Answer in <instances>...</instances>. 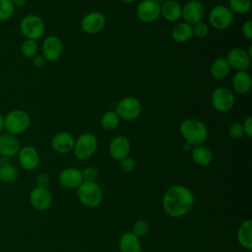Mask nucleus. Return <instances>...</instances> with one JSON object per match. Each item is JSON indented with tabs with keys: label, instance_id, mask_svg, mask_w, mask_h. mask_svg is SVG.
I'll return each mask as SVG.
<instances>
[{
	"label": "nucleus",
	"instance_id": "1",
	"mask_svg": "<svg viewBox=\"0 0 252 252\" xmlns=\"http://www.w3.org/2000/svg\"><path fill=\"white\" fill-rule=\"evenodd\" d=\"M192 191L184 185H173L166 189L162 196L163 211L170 217H183L190 212L194 205Z\"/></svg>",
	"mask_w": 252,
	"mask_h": 252
},
{
	"label": "nucleus",
	"instance_id": "2",
	"mask_svg": "<svg viewBox=\"0 0 252 252\" xmlns=\"http://www.w3.org/2000/svg\"><path fill=\"white\" fill-rule=\"evenodd\" d=\"M179 131L185 142L192 147L203 145L208 138V128L204 122L195 118H188L181 122Z\"/></svg>",
	"mask_w": 252,
	"mask_h": 252
},
{
	"label": "nucleus",
	"instance_id": "3",
	"mask_svg": "<svg viewBox=\"0 0 252 252\" xmlns=\"http://www.w3.org/2000/svg\"><path fill=\"white\" fill-rule=\"evenodd\" d=\"M31 125L30 114L23 109H12L4 116V128L7 133L19 135L26 132Z\"/></svg>",
	"mask_w": 252,
	"mask_h": 252
},
{
	"label": "nucleus",
	"instance_id": "4",
	"mask_svg": "<svg viewBox=\"0 0 252 252\" xmlns=\"http://www.w3.org/2000/svg\"><path fill=\"white\" fill-rule=\"evenodd\" d=\"M77 196L85 207L95 208L101 203L103 193L95 181H83L77 188Z\"/></svg>",
	"mask_w": 252,
	"mask_h": 252
},
{
	"label": "nucleus",
	"instance_id": "5",
	"mask_svg": "<svg viewBox=\"0 0 252 252\" xmlns=\"http://www.w3.org/2000/svg\"><path fill=\"white\" fill-rule=\"evenodd\" d=\"M20 31L27 39L36 41L43 36L45 32V25L39 16L29 14L21 20Z\"/></svg>",
	"mask_w": 252,
	"mask_h": 252
},
{
	"label": "nucleus",
	"instance_id": "6",
	"mask_svg": "<svg viewBox=\"0 0 252 252\" xmlns=\"http://www.w3.org/2000/svg\"><path fill=\"white\" fill-rule=\"evenodd\" d=\"M97 146L98 142L94 134L83 133L75 140L73 152L78 159L85 160L95 153Z\"/></svg>",
	"mask_w": 252,
	"mask_h": 252
},
{
	"label": "nucleus",
	"instance_id": "7",
	"mask_svg": "<svg viewBox=\"0 0 252 252\" xmlns=\"http://www.w3.org/2000/svg\"><path fill=\"white\" fill-rule=\"evenodd\" d=\"M114 111L120 119L131 121L136 119L141 114L142 103L135 96H126L118 101Z\"/></svg>",
	"mask_w": 252,
	"mask_h": 252
},
{
	"label": "nucleus",
	"instance_id": "8",
	"mask_svg": "<svg viewBox=\"0 0 252 252\" xmlns=\"http://www.w3.org/2000/svg\"><path fill=\"white\" fill-rule=\"evenodd\" d=\"M209 22L211 26L218 31L228 29L233 22V13L227 6L217 5L209 13Z\"/></svg>",
	"mask_w": 252,
	"mask_h": 252
},
{
	"label": "nucleus",
	"instance_id": "9",
	"mask_svg": "<svg viewBox=\"0 0 252 252\" xmlns=\"http://www.w3.org/2000/svg\"><path fill=\"white\" fill-rule=\"evenodd\" d=\"M234 102V94L232 91L226 87H219L212 93L211 103L217 111L226 112L233 107Z\"/></svg>",
	"mask_w": 252,
	"mask_h": 252
},
{
	"label": "nucleus",
	"instance_id": "10",
	"mask_svg": "<svg viewBox=\"0 0 252 252\" xmlns=\"http://www.w3.org/2000/svg\"><path fill=\"white\" fill-rule=\"evenodd\" d=\"M136 15L143 23H154L160 17V4L154 0H142L136 7Z\"/></svg>",
	"mask_w": 252,
	"mask_h": 252
},
{
	"label": "nucleus",
	"instance_id": "11",
	"mask_svg": "<svg viewBox=\"0 0 252 252\" xmlns=\"http://www.w3.org/2000/svg\"><path fill=\"white\" fill-rule=\"evenodd\" d=\"M106 24L104 15L98 11H92L81 20V29L88 34H95L103 30Z\"/></svg>",
	"mask_w": 252,
	"mask_h": 252
},
{
	"label": "nucleus",
	"instance_id": "12",
	"mask_svg": "<svg viewBox=\"0 0 252 252\" xmlns=\"http://www.w3.org/2000/svg\"><path fill=\"white\" fill-rule=\"evenodd\" d=\"M182 8L181 18L184 22L195 25L201 22L205 15V5L201 0H189L184 3Z\"/></svg>",
	"mask_w": 252,
	"mask_h": 252
},
{
	"label": "nucleus",
	"instance_id": "13",
	"mask_svg": "<svg viewBox=\"0 0 252 252\" xmlns=\"http://www.w3.org/2000/svg\"><path fill=\"white\" fill-rule=\"evenodd\" d=\"M251 56L240 47L230 49L225 57L230 68L236 71H247L251 65Z\"/></svg>",
	"mask_w": 252,
	"mask_h": 252
},
{
	"label": "nucleus",
	"instance_id": "14",
	"mask_svg": "<svg viewBox=\"0 0 252 252\" xmlns=\"http://www.w3.org/2000/svg\"><path fill=\"white\" fill-rule=\"evenodd\" d=\"M17 157L20 166L25 170H33L39 164V154L32 146L28 145L21 147Z\"/></svg>",
	"mask_w": 252,
	"mask_h": 252
},
{
	"label": "nucleus",
	"instance_id": "15",
	"mask_svg": "<svg viewBox=\"0 0 252 252\" xmlns=\"http://www.w3.org/2000/svg\"><path fill=\"white\" fill-rule=\"evenodd\" d=\"M63 50V44L61 39L56 35H48L44 38L41 46L43 57L47 62L57 61Z\"/></svg>",
	"mask_w": 252,
	"mask_h": 252
},
{
	"label": "nucleus",
	"instance_id": "16",
	"mask_svg": "<svg viewBox=\"0 0 252 252\" xmlns=\"http://www.w3.org/2000/svg\"><path fill=\"white\" fill-rule=\"evenodd\" d=\"M29 200L33 209L37 211H45L52 204V194L48 188L35 186L32 189Z\"/></svg>",
	"mask_w": 252,
	"mask_h": 252
},
{
	"label": "nucleus",
	"instance_id": "17",
	"mask_svg": "<svg viewBox=\"0 0 252 252\" xmlns=\"http://www.w3.org/2000/svg\"><path fill=\"white\" fill-rule=\"evenodd\" d=\"M130 150H131L130 141L128 140V138L122 135L114 137L110 141L109 147H108V153L110 157L113 159L119 160V161L124 158L128 157Z\"/></svg>",
	"mask_w": 252,
	"mask_h": 252
},
{
	"label": "nucleus",
	"instance_id": "18",
	"mask_svg": "<svg viewBox=\"0 0 252 252\" xmlns=\"http://www.w3.org/2000/svg\"><path fill=\"white\" fill-rule=\"evenodd\" d=\"M21 149L20 142L15 135L9 133L0 134V157L11 158L17 157Z\"/></svg>",
	"mask_w": 252,
	"mask_h": 252
},
{
	"label": "nucleus",
	"instance_id": "19",
	"mask_svg": "<svg viewBox=\"0 0 252 252\" xmlns=\"http://www.w3.org/2000/svg\"><path fill=\"white\" fill-rule=\"evenodd\" d=\"M59 183L62 187L67 189L78 188L80 184L84 181L82 170L77 167H67L64 168L59 173Z\"/></svg>",
	"mask_w": 252,
	"mask_h": 252
},
{
	"label": "nucleus",
	"instance_id": "20",
	"mask_svg": "<svg viewBox=\"0 0 252 252\" xmlns=\"http://www.w3.org/2000/svg\"><path fill=\"white\" fill-rule=\"evenodd\" d=\"M74 144L75 138L69 132H59L55 134L50 142L52 150L58 154H67L73 151Z\"/></svg>",
	"mask_w": 252,
	"mask_h": 252
},
{
	"label": "nucleus",
	"instance_id": "21",
	"mask_svg": "<svg viewBox=\"0 0 252 252\" xmlns=\"http://www.w3.org/2000/svg\"><path fill=\"white\" fill-rule=\"evenodd\" d=\"M182 8L175 0H166L160 4V16L168 22H177L180 20Z\"/></svg>",
	"mask_w": 252,
	"mask_h": 252
},
{
	"label": "nucleus",
	"instance_id": "22",
	"mask_svg": "<svg viewBox=\"0 0 252 252\" xmlns=\"http://www.w3.org/2000/svg\"><path fill=\"white\" fill-rule=\"evenodd\" d=\"M233 90L239 94L249 93L252 87V79L247 71H237L231 80Z\"/></svg>",
	"mask_w": 252,
	"mask_h": 252
},
{
	"label": "nucleus",
	"instance_id": "23",
	"mask_svg": "<svg viewBox=\"0 0 252 252\" xmlns=\"http://www.w3.org/2000/svg\"><path fill=\"white\" fill-rule=\"evenodd\" d=\"M10 158L0 157V181L5 184H12L19 177L18 168L10 163Z\"/></svg>",
	"mask_w": 252,
	"mask_h": 252
},
{
	"label": "nucleus",
	"instance_id": "24",
	"mask_svg": "<svg viewBox=\"0 0 252 252\" xmlns=\"http://www.w3.org/2000/svg\"><path fill=\"white\" fill-rule=\"evenodd\" d=\"M118 244L121 252H142L140 238L131 231L123 233L119 238Z\"/></svg>",
	"mask_w": 252,
	"mask_h": 252
},
{
	"label": "nucleus",
	"instance_id": "25",
	"mask_svg": "<svg viewBox=\"0 0 252 252\" xmlns=\"http://www.w3.org/2000/svg\"><path fill=\"white\" fill-rule=\"evenodd\" d=\"M191 156L194 162L201 166L210 164L214 158L213 152L211 151V149L204 145L193 147L191 150Z\"/></svg>",
	"mask_w": 252,
	"mask_h": 252
},
{
	"label": "nucleus",
	"instance_id": "26",
	"mask_svg": "<svg viewBox=\"0 0 252 252\" xmlns=\"http://www.w3.org/2000/svg\"><path fill=\"white\" fill-rule=\"evenodd\" d=\"M237 241L241 247L250 250L252 248V221L244 220L237 229Z\"/></svg>",
	"mask_w": 252,
	"mask_h": 252
},
{
	"label": "nucleus",
	"instance_id": "27",
	"mask_svg": "<svg viewBox=\"0 0 252 252\" xmlns=\"http://www.w3.org/2000/svg\"><path fill=\"white\" fill-rule=\"evenodd\" d=\"M192 36H193L192 25L186 22L178 23L171 31L172 39L178 43L186 42L189 39H191Z\"/></svg>",
	"mask_w": 252,
	"mask_h": 252
},
{
	"label": "nucleus",
	"instance_id": "28",
	"mask_svg": "<svg viewBox=\"0 0 252 252\" xmlns=\"http://www.w3.org/2000/svg\"><path fill=\"white\" fill-rule=\"evenodd\" d=\"M229 71H230V67L225 57L216 58L210 67V73L212 77L216 80L224 79L228 75Z\"/></svg>",
	"mask_w": 252,
	"mask_h": 252
},
{
	"label": "nucleus",
	"instance_id": "29",
	"mask_svg": "<svg viewBox=\"0 0 252 252\" xmlns=\"http://www.w3.org/2000/svg\"><path fill=\"white\" fill-rule=\"evenodd\" d=\"M119 122L120 118L114 110L106 111L100 119V125L106 131H112L116 129L119 125Z\"/></svg>",
	"mask_w": 252,
	"mask_h": 252
},
{
	"label": "nucleus",
	"instance_id": "30",
	"mask_svg": "<svg viewBox=\"0 0 252 252\" xmlns=\"http://www.w3.org/2000/svg\"><path fill=\"white\" fill-rule=\"evenodd\" d=\"M227 7L232 13L245 15L249 13L251 10V1L250 0H229Z\"/></svg>",
	"mask_w": 252,
	"mask_h": 252
},
{
	"label": "nucleus",
	"instance_id": "31",
	"mask_svg": "<svg viewBox=\"0 0 252 252\" xmlns=\"http://www.w3.org/2000/svg\"><path fill=\"white\" fill-rule=\"evenodd\" d=\"M20 51L21 54L25 57V58H30L32 59V57H34L37 52H38V44L35 40L32 39H25L20 47Z\"/></svg>",
	"mask_w": 252,
	"mask_h": 252
},
{
	"label": "nucleus",
	"instance_id": "32",
	"mask_svg": "<svg viewBox=\"0 0 252 252\" xmlns=\"http://www.w3.org/2000/svg\"><path fill=\"white\" fill-rule=\"evenodd\" d=\"M15 12V6L11 0H0V22L10 20Z\"/></svg>",
	"mask_w": 252,
	"mask_h": 252
},
{
	"label": "nucleus",
	"instance_id": "33",
	"mask_svg": "<svg viewBox=\"0 0 252 252\" xmlns=\"http://www.w3.org/2000/svg\"><path fill=\"white\" fill-rule=\"evenodd\" d=\"M149 230H150L149 222L145 220H138L134 222L131 232H133L136 236L141 238V237L146 236L148 234Z\"/></svg>",
	"mask_w": 252,
	"mask_h": 252
},
{
	"label": "nucleus",
	"instance_id": "34",
	"mask_svg": "<svg viewBox=\"0 0 252 252\" xmlns=\"http://www.w3.org/2000/svg\"><path fill=\"white\" fill-rule=\"evenodd\" d=\"M193 29V35L199 38H205L209 34V27L204 22H199L192 26Z\"/></svg>",
	"mask_w": 252,
	"mask_h": 252
},
{
	"label": "nucleus",
	"instance_id": "35",
	"mask_svg": "<svg viewBox=\"0 0 252 252\" xmlns=\"http://www.w3.org/2000/svg\"><path fill=\"white\" fill-rule=\"evenodd\" d=\"M228 135L234 140L241 139L244 136V132H243L241 123H238V122L231 123L228 127Z\"/></svg>",
	"mask_w": 252,
	"mask_h": 252
},
{
	"label": "nucleus",
	"instance_id": "36",
	"mask_svg": "<svg viewBox=\"0 0 252 252\" xmlns=\"http://www.w3.org/2000/svg\"><path fill=\"white\" fill-rule=\"evenodd\" d=\"M84 181H95L98 176V171L94 166H88L82 170Z\"/></svg>",
	"mask_w": 252,
	"mask_h": 252
},
{
	"label": "nucleus",
	"instance_id": "37",
	"mask_svg": "<svg viewBox=\"0 0 252 252\" xmlns=\"http://www.w3.org/2000/svg\"><path fill=\"white\" fill-rule=\"evenodd\" d=\"M135 161L133 158L126 157L120 160V168L125 173H130L135 169Z\"/></svg>",
	"mask_w": 252,
	"mask_h": 252
},
{
	"label": "nucleus",
	"instance_id": "38",
	"mask_svg": "<svg viewBox=\"0 0 252 252\" xmlns=\"http://www.w3.org/2000/svg\"><path fill=\"white\" fill-rule=\"evenodd\" d=\"M35 183L37 187H42V188H47L49 183H50V178L47 173H39L36 178H35Z\"/></svg>",
	"mask_w": 252,
	"mask_h": 252
},
{
	"label": "nucleus",
	"instance_id": "39",
	"mask_svg": "<svg viewBox=\"0 0 252 252\" xmlns=\"http://www.w3.org/2000/svg\"><path fill=\"white\" fill-rule=\"evenodd\" d=\"M241 31L244 37L247 38L248 40H251L252 39V21L251 20L245 21L244 24L242 25Z\"/></svg>",
	"mask_w": 252,
	"mask_h": 252
},
{
	"label": "nucleus",
	"instance_id": "40",
	"mask_svg": "<svg viewBox=\"0 0 252 252\" xmlns=\"http://www.w3.org/2000/svg\"><path fill=\"white\" fill-rule=\"evenodd\" d=\"M241 125L243 128L244 135H246L247 137H251L252 136V117L248 116L246 119H244Z\"/></svg>",
	"mask_w": 252,
	"mask_h": 252
},
{
	"label": "nucleus",
	"instance_id": "41",
	"mask_svg": "<svg viewBox=\"0 0 252 252\" xmlns=\"http://www.w3.org/2000/svg\"><path fill=\"white\" fill-rule=\"evenodd\" d=\"M32 62L33 67L35 68H42L46 64V59L43 57L42 54H36L34 57L32 58Z\"/></svg>",
	"mask_w": 252,
	"mask_h": 252
},
{
	"label": "nucleus",
	"instance_id": "42",
	"mask_svg": "<svg viewBox=\"0 0 252 252\" xmlns=\"http://www.w3.org/2000/svg\"><path fill=\"white\" fill-rule=\"evenodd\" d=\"M11 1H12L13 5L15 6V8L16 7H23L27 2V0H11Z\"/></svg>",
	"mask_w": 252,
	"mask_h": 252
},
{
	"label": "nucleus",
	"instance_id": "43",
	"mask_svg": "<svg viewBox=\"0 0 252 252\" xmlns=\"http://www.w3.org/2000/svg\"><path fill=\"white\" fill-rule=\"evenodd\" d=\"M4 130H5V128H4V116L0 113V133Z\"/></svg>",
	"mask_w": 252,
	"mask_h": 252
},
{
	"label": "nucleus",
	"instance_id": "44",
	"mask_svg": "<svg viewBox=\"0 0 252 252\" xmlns=\"http://www.w3.org/2000/svg\"><path fill=\"white\" fill-rule=\"evenodd\" d=\"M182 148H183V150H184V151H187V152H188V151H191L193 147H192L190 144H188L187 142H184V144H183Z\"/></svg>",
	"mask_w": 252,
	"mask_h": 252
},
{
	"label": "nucleus",
	"instance_id": "45",
	"mask_svg": "<svg viewBox=\"0 0 252 252\" xmlns=\"http://www.w3.org/2000/svg\"><path fill=\"white\" fill-rule=\"evenodd\" d=\"M122 2H125V3H132V2H134V1H136V0H121Z\"/></svg>",
	"mask_w": 252,
	"mask_h": 252
},
{
	"label": "nucleus",
	"instance_id": "46",
	"mask_svg": "<svg viewBox=\"0 0 252 252\" xmlns=\"http://www.w3.org/2000/svg\"><path fill=\"white\" fill-rule=\"evenodd\" d=\"M154 1H156V2H158V3H159V4H161V3H163V2L166 1V0H154Z\"/></svg>",
	"mask_w": 252,
	"mask_h": 252
}]
</instances>
